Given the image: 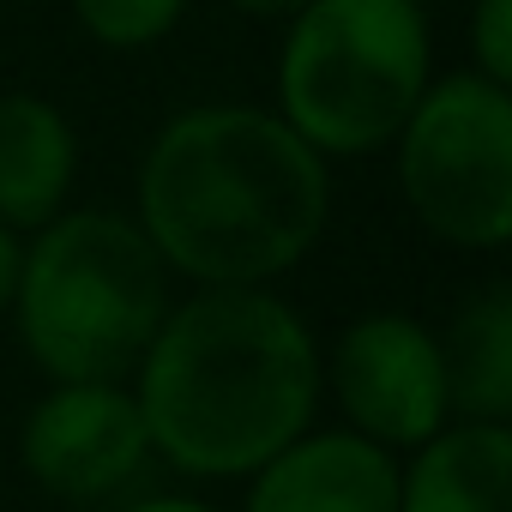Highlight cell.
Instances as JSON below:
<instances>
[{
    "instance_id": "obj_9",
    "label": "cell",
    "mask_w": 512,
    "mask_h": 512,
    "mask_svg": "<svg viewBox=\"0 0 512 512\" xmlns=\"http://www.w3.org/2000/svg\"><path fill=\"white\" fill-rule=\"evenodd\" d=\"M512 488V428L452 416L398 470V512H506Z\"/></svg>"
},
{
    "instance_id": "obj_15",
    "label": "cell",
    "mask_w": 512,
    "mask_h": 512,
    "mask_svg": "<svg viewBox=\"0 0 512 512\" xmlns=\"http://www.w3.org/2000/svg\"><path fill=\"white\" fill-rule=\"evenodd\" d=\"M229 7H241V13H260V19H296L308 0H229Z\"/></svg>"
},
{
    "instance_id": "obj_2",
    "label": "cell",
    "mask_w": 512,
    "mask_h": 512,
    "mask_svg": "<svg viewBox=\"0 0 512 512\" xmlns=\"http://www.w3.org/2000/svg\"><path fill=\"white\" fill-rule=\"evenodd\" d=\"M133 374L151 452L187 476H253L320 404V350L260 284H205L169 308Z\"/></svg>"
},
{
    "instance_id": "obj_3",
    "label": "cell",
    "mask_w": 512,
    "mask_h": 512,
    "mask_svg": "<svg viewBox=\"0 0 512 512\" xmlns=\"http://www.w3.org/2000/svg\"><path fill=\"white\" fill-rule=\"evenodd\" d=\"M7 314L49 380H127L169 314V266L121 211H55L19 247Z\"/></svg>"
},
{
    "instance_id": "obj_5",
    "label": "cell",
    "mask_w": 512,
    "mask_h": 512,
    "mask_svg": "<svg viewBox=\"0 0 512 512\" xmlns=\"http://www.w3.org/2000/svg\"><path fill=\"white\" fill-rule=\"evenodd\" d=\"M398 187L422 229L452 247L512 241V97L482 73H452L398 127Z\"/></svg>"
},
{
    "instance_id": "obj_7",
    "label": "cell",
    "mask_w": 512,
    "mask_h": 512,
    "mask_svg": "<svg viewBox=\"0 0 512 512\" xmlns=\"http://www.w3.org/2000/svg\"><path fill=\"white\" fill-rule=\"evenodd\" d=\"M19 452L55 500H103L145 470L151 434L121 380H55V392L25 416Z\"/></svg>"
},
{
    "instance_id": "obj_6",
    "label": "cell",
    "mask_w": 512,
    "mask_h": 512,
    "mask_svg": "<svg viewBox=\"0 0 512 512\" xmlns=\"http://www.w3.org/2000/svg\"><path fill=\"white\" fill-rule=\"evenodd\" d=\"M344 416L386 452H416L428 434L452 422L440 338L410 314H368L344 326L326 368Z\"/></svg>"
},
{
    "instance_id": "obj_14",
    "label": "cell",
    "mask_w": 512,
    "mask_h": 512,
    "mask_svg": "<svg viewBox=\"0 0 512 512\" xmlns=\"http://www.w3.org/2000/svg\"><path fill=\"white\" fill-rule=\"evenodd\" d=\"M13 284H19V229L0 223V314L13 308Z\"/></svg>"
},
{
    "instance_id": "obj_16",
    "label": "cell",
    "mask_w": 512,
    "mask_h": 512,
    "mask_svg": "<svg viewBox=\"0 0 512 512\" xmlns=\"http://www.w3.org/2000/svg\"><path fill=\"white\" fill-rule=\"evenodd\" d=\"M127 512H217V506H205V500H181V494H157V500H139V506H127Z\"/></svg>"
},
{
    "instance_id": "obj_1",
    "label": "cell",
    "mask_w": 512,
    "mask_h": 512,
    "mask_svg": "<svg viewBox=\"0 0 512 512\" xmlns=\"http://www.w3.org/2000/svg\"><path fill=\"white\" fill-rule=\"evenodd\" d=\"M332 217L326 157L272 109L211 103L175 115L139 169V229L193 284H272Z\"/></svg>"
},
{
    "instance_id": "obj_12",
    "label": "cell",
    "mask_w": 512,
    "mask_h": 512,
    "mask_svg": "<svg viewBox=\"0 0 512 512\" xmlns=\"http://www.w3.org/2000/svg\"><path fill=\"white\" fill-rule=\"evenodd\" d=\"M79 25L109 43V49H145L157 37L175 31V19L187 13V0H73Z\"/></svg>"
},
{
    "instance_id": "obj_4",
    "label": "cell",
    "mask_w": 512,
    "mask_h": 512,
    "mask_svg": "<svg viewBox=\"0 0 512 512\" xmlns=\"http://www.w3.org/2000/svg\"><path fill=\"white\" fill-rule=\"evenodd\" d=\"M428 91V19L416 0H308L284 37L278 115L320 157L398 139Z\"/></svg>"
},
{
    "instance_id": "obj_10",
    "label": "cell",
    "mask_w": 512,
    "mask_h": 512,
    "mask_svg": "<svg viewBox=\"0 0 512 512\" xmlns=\"http://www.w3.org/2000/svg\"><path fill=\"white\" fill-rule=\"evenodd\" d=\"M73 169H79V139L49 97L31 91L0 97V223L43 229L67 205Z\"/></svg>"
},
{
    "instance_id": "obj_13",
    "label": "cell",
    "mask_w": 512,
    "mask_h": 512,
    "mask_svg": "<svg viewBox=\"0 0 512 512\" xmlns=\"http://www.w3.org/2000/svg\"><path fill=\"white\" fill-rule=\"evenodd\" d=\"M476 73L506 85L512 79V0H476Z\"/></svg>"
},
{
    "instance_id": "obj_8",
    "label": "cell",
    "mask_w": 512,
    "mask_h": 512,
    "mask_svg": "<svg viewBox=\"0 0 512 512\" xmlns=\"http://www.w3.org/2000/svg\"><path fill=\"white\" fill-rule=\"evenodd\" d=\"M247 512H398V458L356 428H302L253 470Z\"/></svg>"
},
{
    "instance_id": "obj_11",
    "label": "cell",
    "mask_w": 512,
    "mask_h": 512,
    "mask_svg": "<svg viewBox=\"0 0 512 512\" xmlns=\"http://www.w3.org/2000/svg\"><path fill=\"white\" fill-rule=\"evenodd\" d=\"M452 416L506 422L512 416V290L482 284L440 338Z\"/></svg>"
}]
</instances>
